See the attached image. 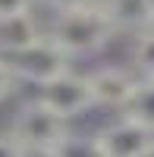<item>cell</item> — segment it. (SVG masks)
Instances as JSON below:
<instances>
[{
  "mask_svg": "<svg viewBox=\"0 0 154 157\" xmlns=\"http://www.w3.org/2000/svg\"><path fill=\"white\" fill-rule=\"evenodd\" d=\"M47 35L54 38V44H60L75 60V57H88V54L104 50L113 41V35H117V25L110 22L107 13L72 6V10L57 13V19H54Z\"/></svg>",
  "mask_w": 154,
  "mask_h": 157,
  "instance_id": "6da1fadb",
  "label": "cell"
},
{
  "mask_svg": "<svg viewBox=\"0 0 154 157\" xmlns=\"http://www.w3.org/2000/svg\"><path fill=\"white\" fill-rule=\"evenodd\" d=\"M13 135L29 154H54L66 141L69 123L35 98V101L19 107L16 123H13Z\"/></svg>",
  "mask_w": 154,
  "mask_h": 157,
  "instance_id": "7a4b0ae2",
  "label": "cell"
},
{
  "mask_svg": "<svg viewBox=\"0 0 154 157\" xmlns=\"http://www.w3.org/2000/svg\"><path fill=\"white\" fill-rule=\"evenodd\" d=\"M3 60L10 63L16 82L22 78V82L38 85V88L47 85L50 78H57V75L72 69V57L60 44H54L50 35H41L35 44H29L25 50H19V54H13V57H3Z\"/></svg>",
  "mask_w": 154,
  "mask_h": 157,
  "instance_id": "3957f363",
  "label": "cell"
},
{
  "mask_svg": "<svg viewBox=\"0 0 154 157\" xmlns=\"http://www.w3.org/2000/svg\"><path fill=\"white\" fill-rule=\"evenodd\" d=\"M38 101H41L44 107H50L57 116H63L66 123L94 107L88 75L72 72V69L63 72V75H57V78H50L47 85H41V88H38Z\"/></svg>",
  "mask_w": 154,
  "mask_h": 157,
  "instance_id": "277c9868",
  "label": "cell"
},
{
  "mask_svg": "<svg viewBox=\"0 0 154 157\" xmlns=\"http://www.w3.org/2000/svg\"><path fill=\"white\" fill-rule=\"evenodd\" d=\"M94 141L104 157H138L154 145V132L145 129L142 123L129 120V116H120V120L107 123L104 129H98Z\"/></svg>",
  "mask_w": 154,
  "mask_h": 157,
  "instance_id": "5b68a950",
  "label": "cell"
},
{
  "mask_svg": "<svg viewBox=\"0 0 154 157\" xmlns=\"http://www.w3.org/2000/svg\"><path fill=\"white\" fill-rule=\"evenodd\" d=\"M88 85H91L94 107L126 110L135 88H138V75L132 69H123V66H98L88 72Z\"/></svg>",
  "mask_w": 154,
  "mask_h": 157,
  "instance_id": "8992f818",
  "label": "cell"
},
{
  "mask_svg": "<svg viewBox=\"0 0 154 157\" xmlns=\"http://www.w3.org/2000/svg\"><path fill=\"white\" fill-rule=\"evenodd\" d=\"M107 16L117 25V32L142 35L145 29L154 25V0H113Z\"/></svg>",
  "mask_w": 154,
  "mask_h": 157,
  "instance_id": "52a82bcc",
  "label": "cell"
},
{
  "mask_svg": "<svg viewBox=\"0 0 154 157\" xmlns=\"http://www.w3.org/2000/svg\"><path fill=\"white\" fill-rule=\"evenodd\" d=\"M41 35L44 32L38 29V22L32 19V13L29 16H16V19L0 22V57L19 54V50H25L29 44H35Z\"/></svg>",
  "mask_w": 154,
  "mask_h": 157,
  "instance_id": "ba28073f",
  "label": "cell"
},
{
  "mask_svg": "<svg viewBox=\"0 0 154 157\" xmlns=\"http://www.w3.org/2000/svg\"><path fill=\"white\" fill-rule=\"evenodd\" d=\"M123 116L142 123L145 129L154 132V78H138V88L129 101V107L123 110Z\"/></svg>",
  "mask_w": 154,
  "mask_h": 157,
  "instance_id": "9c48e42d",
  "label": "cell"
},
{
  "mask_svg": "<svg viewBox=\"0 0 154 157\" xmlns=\"http://www.w3.org/2000/svg\"><path fill=\"white\" fill-rule=\"evenodd\" d=\"M132 66L138 78H154V25L145 29L142 35H135L132 44Z\"/></svg>",
  "mask_w": 154,
  "mask_h": 157,
  "instance_id": "30bf717a",
  "label": "cell"
},
{
  "mask_svg": "<svg viewBox=\"0 0 154 157\" xmlns=\"http://www.w3.org/2000/svg\"><path fill=\"white\" fill-rule=\"evenodd\" d=\"M54 157H104L98 148L94 135H79V132H69L66 141L54 151Z\"/></svg>",
  "mask_w": 154,
  "mask_h": 157,
  "instance_id": "8fae6325",
  "label": "cell"
},
{
  "mask_svg": "<svg viewBox=\"0 0 154 157\" xmlns=\"http://www.w3.org/2000/svg\"><path fill=\"white\" fill-rule=\"evenodd\" d=\"M35 0H0V22L16 19V16H29Z\"/></svg>",
  "mask_w": 154,
  "mask_h": 157,
  "instance_id": "7c38bea8",
  "label": "cell"
},
{
  "mask_svg": "<svg viewBox=\"0 0 154 157\" xmlns=\"http://www.w3.org/2000/svg\"><path fill=\"white\" fill-rule=\"evenodd\" d=\"M0 157H29V151L16 141L13 132H0Z\"/></svg>",
  "mask_w": 154,
  "mask_h": 157,
  "instance_id": "4fadbf2b",
  "label": "cell"
},
{
  "mask_svg": "<svg viewBox=\"0 0 154 157\" xmlns=\"http://www.w3.org/2000/svg\"><path fill=\"white\" fill-rule=\"evenodd\" d=\"M13 88H16V75H13L10 63L0 57V101H6V98L13 94Z\"/></svg>",
  "mask_w": 154,
  "mask_h": 157,
  "instance_id": "5bb4252c",
  "label": "cell"
},
{
  "mask_svg": "<svg viewBox=\"0 0 154 157\" xmlns=\"http://www.w3.org/2000/svg\"><path fill=\"white\" fill-rule=\"evenodd\" d=\"M79 6H85V10H98V13H110L113 0H79Z\"/></svg>",
  "mask_w": 154,
  "mask_h": 157,
  "instance_id": "9a60e30c",
  "label": "cell"
},
{
  "mask_svg": "<svg viewBox=\"0 0 154 157\" xmlns=\"http://www.w3.org/2000/svg\"><path fill=\"white\" fill-rule=\"evenodd\" d=\"M47 3L60 13V10H72V6H79V0H47Z\"/></svg>",
  "mask_w": 154,
  "mask_h": 157,
  "instance_id": "2e32d148",
  "label": "cell"
},
{
  "mask_svg": "<svg viewBox=\"0 0 154 157\" xmlns=\"http://www.w3.org/2000/svg\"><path fill=\"white\" fill-rule=\"evenodd\" d=\"M138 157H154V145H151L148 151H142V154H138Z\"/></svg>",
  "mask_w": 154,
  "mask_h": 157,
  "instance_id": "e0dca14e",
  "label": "cell"
},
{
  "mask_svg": "<svg viewBox=\"0 0 154 157\" xmlns=\"http://www.w3.org/2000/svg\"><path fill=\"white\" fill-rule=\"evenodd\" d=\"M29 157H54V154H29Z\"/></svg>",
  "mask_w": 154,
  "mask_h": 157,
  "instance_id": "ac0fdd59",
  "label": "cell"
}]
</instances>
